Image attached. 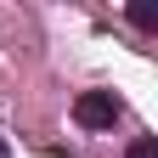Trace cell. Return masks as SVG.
<instances>
[{"mask_svg": "<svg viewBox=\"0 0 158 158\" xmlns=\"http://www.w3.org/2000/svg\"><path fill=\"white\" fill-rule=\"evenodd\" d=\"M73 118H79L85 130H107L113 118H118V96H113V90H85V96L73 102Z\"/></svg>", "mask_w": 158, "mask_h": 158, "instance_id": "cell-1", "label": "cell"}, {"mask_svg": "<svg viewBox=\"0 0 158 158\" xmlns=\"http://www.w3.org/2000/svg\"><path fill=\"white\" fill-rule=\"evenodd\" d=\"M130 23H141V28H158V11H152V6H130Z\"/></svg>", "mask_w": 158, "mask_h": 158, "instance_id": "cell-2", "label": "cell"}, {"mask_svg": "<svg viewBox=\"0 0 158 158\" xmlns=\"http://www.w3.org/2000/svg\"><path fill=\"white\" fill-rule=\"evenodd\" d=\"M124 158H158V141H147V135H141V141H130Z\"/></svg>", "mask_w": 158, "mask_h": 158, "instance_id": "cell-3", "label": "cell"}]
</instances>
